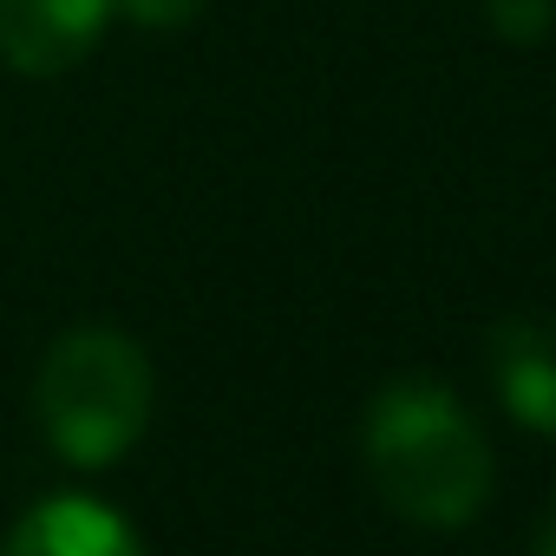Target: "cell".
<instances>
[{
	"label": "cell",
	"instance_id": "ba28073f",
	"mask_svg": "<svg viewBox=\"0 0 556 556\" xmlns=\"http://www.w3.org/2000/svg\"><path fill=\"white\" fill-rule=\"evenodd\" d=\"M530 556H556V497L543 504V517H536V530H530Z\"/></svg>",
	"mask_w": 556,
	"mask_h": 556
},
{
	"label": "cell",
	"instance_id": "8992f818",
	"mask_svg": "<svg viewBox=\"0 0 556 556\" xmlns=\"http://www.w3.org/2000/svg\"><path fill=\"white\" fill-rule=\"evenodd\" d=\"M491 27L510 40V47H530V40H543L549 34V21H556V8L549 0H491Z\"/></svg>",
	"mask_w": 556,
	"mask_h": 556
},
{
	"label": "cell",
	"instance_id": "7a4b0ae2",
	"mask_svg": "<svg viewBox=\"0 0 556 556\" xmlns=\"http://www.w3.org/2000/svg\"><path fill=\"white\" fill-rule=\"evenodd\" d=\"M151 406H157V380H151L144 348L125 328H105V321L66 328L47 348L40 380H34L40 432L79 471L118 465L144 439Z\"/></svg>",
	"mask_w": 556,
	"mask_h": 556
},
{
	"label": "cell",
	"instance_id": "5b68a950",
	"mask_svg": "<svg viewBox=\"0 0 556 556\" xmlns=\"http://www.w3.org/2000/svg\"><path fill=\"white\" fill-rule=\"evenodd\" d=\"M0 556H144V543H138V530H131L105 497L66 491V497L34 504V510L8 530Z\"/></svg>",
	"mask_w": 556,
	"mask_h": 556
},
{
	"label": "cell",
	"instance_id": "277c9868",
	"mask_svg": "<svg viewBox=\"0 0 556 556\" xmlns=\"http://www.w3.org/2000/svg\"><path fill=\"white\" fill-rule=\"evenodd\" d=\"M484 374L504 413L556 439V315H504L484 334Z\"/></svg>",
	"mask_w": 556,
	"mask_h": 556
},
{
	"label": "cell",
	"instance_id": "3957f363",
	"mask_svg": "<svg viewBox=\"0 0 556 556\" xmlns=\"http://www.w3.org/2000/svg\"><path fill=\"white\" fill-rule=\"evenodd\" d=\"M112 14V0H0V60L27 79H60L99 47Z\"/></svg>",
	"mask_w": 556,
	"mask_h": 556
},
{
	"label": "cell",
	"instance_id": "6da1fadb",
	"mask_svg": "<svg viewBox=\"0 0 556 556\" xmlns=\"http://www.w3.org/2000/svg\"><path fill=\"white\" fill-rule=\"evenodd\" d=\"M374 497L413 530H465L491 497V445L465 400L432 374H393L361 413Z\"/></svg>",
	"mask_w": 556,
	"mask_h": 556
},
{
	"label": "cell",
	"instance_id": "52a82bcc",
	"mask_svg": "<svg viewBox=\"0 0 556 556\" xmlns=\"http://www.w3.org/2000/svg\"><path fill=\"white\" fill-rule=\"evenodd\" d=\"M112 8L131 21V27H151V34H170V27H190L203 0H112Z\"/></svg>",
	"mask_w": 556,
	"mask_h": 556
}]
</instances>
